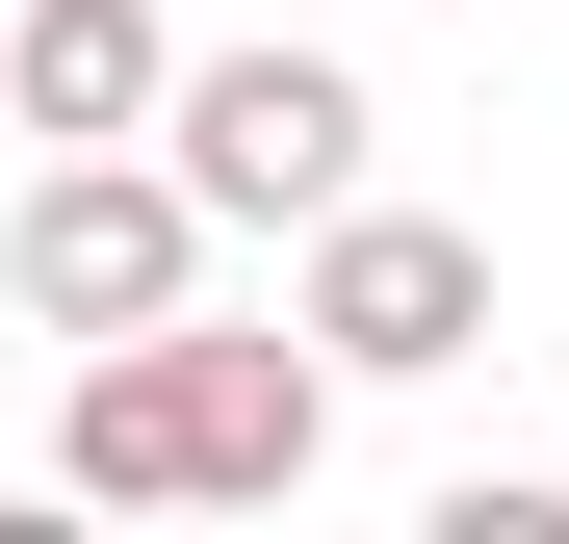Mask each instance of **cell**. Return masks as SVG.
I'll use <instances>...</instances> for the list:
<instances>
[{"label": "cell", "mask_w": 569, "mask_h": 544, "mask_svg": "<svg viewBox=\"0 0 569 544\" xmlns=\"http://www.w3.org/2000/svg\"><path fill=\"white\" fill-rule=\"evenodd\" d=\"M337 389L362 363L284 311V337H208V311H156V337H78V415H52V493H104V518H284L337 467Z\"/></svg>", "instance_id": "obj_1"}, {"label": "cell", "mask_w": 569, "mask_h": 544, "mask_svg": "<svg viewBox=\"0 0 569 544\" xmlns=\"http://www.w3.org/2000/svg\"><path fill=\"white\" fill-rule=\"evenodd\" d=\"M208 181H181V156H52L27 181V208H0V286H27V337H156V311H208Z\"/></svg>", "instance_id": "obj_2"}, {"label": "cell", "mask_w": 569, "mask_h": 544, "mask_svg": "<svg viewBox=\"0 0 569 544\" xmlns=\"http://www.w3.org/2000/svg\"><path fill=\"white\" fill-rule=\"evenodd\" d=\"M362 130H389V105H362L337 52H181V105H156V156L208 181L233 234H337L362 208Z\"/></svg>", "instance_id": "obj_3"}, {"label": "cell", "mask_w": 569, "mask_h": 544, "mask_svg": "<svg viewBox=\"0 0 569 544\" xmlns=\"http://www.w3.org/2000/svg\"><path fill=\"white\" fill-rule=\"evenodd\" d=\"M284 311H311L362 389H440V363L492 337V234H466V208H389V181H362V208L311 234V286H284Z\"/></svg>", "instance_id": "obj_4"}, {"label": "cell", "mask_w": 569, "mask_h": 544, "mask_svg": "<svg viewBox=\"0 0 569 544\" xmlns=\"http://www.w3.org/2000/svg\"><path fill=\"white\" fill-rule=\"evenodd\" d=\"M156 105H181V27H156V0H27V27H0V130L104 156V130H156Z\"/></svg>", "instance_id": "obj_5"}]
</instances>
